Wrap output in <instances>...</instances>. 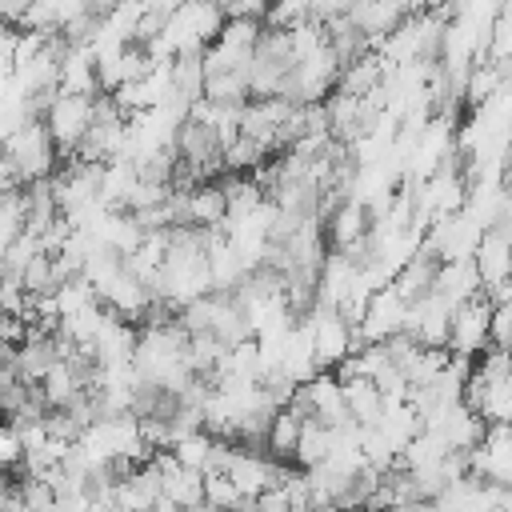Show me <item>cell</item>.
Listing matches in <instances>:
<instances>
[{
	"instance_id": "obj_18",
	"label": "cell",
	"mask_w": 512,
	"mask_h": 512,
	"mask_svg": "<svg viewBox=\"0 0 512 512\" xmlns=\"http://www.w3.org/2000/svg\"><path fill=\"white\" fill-rule=\"evenodd\" d=\"M24 8H28V0H0V16H4V20H12V24H20Z\"/></svg>"
},
{
	"instance_id": "obj_2",
	"label": "cell",
	"mask_w": 512,
	"mask_h": 512,
	"mask_svg": "<svg viewBox=\"0 0 512 512\" xmlns=\"http://www.w3.org/2000/svg\"><path fill=\"white\" fill-rule=\"evenodd\" d=\"M92 100H96V96L60 92V88H56V96L48 100V108H44L40 120H44V128H48V136H52L60 160L80 148V140H84V132H88V120H92Z\"/></svg>"
},
{
	"instance_id": "obj_20",
	"label": "cell",
	"mask_w": 512,
	"mask_h": 512,
	"mask_svg": "<svg viewBox=\"0 0 512 512\" xmlns=\"http://www.w3.org/2000/svg\"><path fill=\"white\" fill-rule=\"evenodd\" d=\"M140 4H144L148 12H160V16H168V12H172L176 4H184V0H140Z\"/></svg>"
},
{
	"instance_id": "obj_21",
	"label": "cell",
	"mask_w": 512,
	"mask_h": 512,
	"mask_svg": "<svg viewBox=\"0 0 512 512\" xmlns=\"http://www.w3.org/2000/svg\"><path fill=\"white\" fill-rule=\"evenodd\" d=\"M120 0H88V12H96V16H104L108 8H116Z\"/></svg>"
},
{
	"instance_id": "obj_5",
	"label": "cell",
	"mask_w": 512,
	"mask_h": 512,
	"mask_svg": "<svg viewBox=\"0 0 512 512\" xmlns=\"http://www.w3.org/2000/svg\"><path fill=\"white\" fill-rule=\"evenodd\" d=\"M468 472L488 480V484L512 488V436H508V424H484L480 440L468 448Z\"/></svg>"
},
{
	"instance_id": "obj_9",
	"label": "cell",
	"mask_w": 512,
	"mask_h": 512,
	"mask_svg": "<svg viewBox=\"0 0 512 512\" xmlns=\"http://www.w3.org/2000/svg\"><path fill=\"white\" fill-rule=\"evenodd\" d=\"M300 424H304V412L292 408L288 400L272 412L268 420V432H264V448L276 464H292V452H296V436H300Z\"/></svg>"
},
{
	"instance_id": "obj_10",
	"label": "cell",
	"mask_w": 512,
	"mask_h": 512,
	"mask_svg": "<svg viewBox=\"0 0 512 512\" xmlns=\"http://www.w3.org/2000/svg\"><path fill=\"white\" fill-rule=\"evenodd\" d=\"M340 396H344V408L352 416V424H376L380 408H384V396L380 388L368 380V376H348L340 380Z\"/></svg>"
},
{
	"instance_id": "obj_1",
	"label": "cell",
	"mask_w": 512,
	"mask_h": 512,
	"mask_svg": "<svg viewBox=\"0 0 512 512\" xmlns=\"http://www.w3.org/2000/svg\"><path fill=\"white\" fill-rule=\"evenodd\" d=\"M0 156L12 164V172L28 184V180H40V176H52L56 172V144H52V136H48V128H44V120L40 116H28V120H20L12 132H8V140L0 144Z\"/></svg>"
},
{
	"instance_id": "obj_12",
	"label": "cell",
	"mask_w": 512,
	"mask_h": 512,
	"mask_svg": "<svg viewBox=\"0 0 512 512\" xmlns=\"http://www.w3.org/2000/svg\"><path fill=\"white\" fill-rule=\"evenodd\" d=\"M332 436H336V428H324L320 420L304 416V424H300V436H296V452H292V464H300V468H312V464H320V460L328 456V448H332Z\"/></svg>"
},
{
	"instance_id": "obj_19",
	"label": "cell",
	"mask_w": 512,
	"mask_h": 512,
	"mask_svg": "<svg viewBox=\"0 0 512 512\" xmlns=\"http://www.w3.org/2000/svg\"><path fill=\"white\" fill-rule=\"evenodd\" d=\"M12 44H16V24L0 16V52H12Z\"/></svg>"
},
{
	"instance_id": "obj_15",
	"label": "cell",
	"mask_w": 512,
	"mask_h": 512,
	"mask_svg": "<svg viewBox=\"0 0 512 512\" xmlns=\"http://www.w3.org/2000/svg\"><path fill=\"white\" fill-rule=\"evenodd\" d=\"M204 504H216V508H252V500H244L224 472H204Z\"/></svg>"
},
{
	"instance_id": "obj_11",
	"label": "cell",
	"mask_w": 512,
	"mask_h": 512,
	"mask_svg": "<svg viewBox=\"0 0 512 512\" xmlns=\"http://www.w3.org/2000/svg\"><path fill=\"white\" fill-rule=\"evenodd\" d=\"M220 220H224V192H220V184H208V180L192 184L188 188V224L192 228H220Z\"/></svg>"
},
{
	"instance_id": "obj_8",
	"label": "cell",
	"mask_w": 512,
	"mask_h": 512,
	"mask_svg": "<svg viewBox=\"0 0 512 512\" xmlns=\"http://www.w3.org/2000/svg\"><path fill=\"white\" fill-rule=\"evenodd\" d=\"M408 12H412L408 0H360V4L348 8V16L364 28V36L372 40V48H376V40H380L384 32H392Z\"/></svg>"
},
{
	"instance_id": "obj_17",
	"label": "cell",
	"mask_w": 512,
	"mask_h": 512,
	"mask_svg": "<svg viewBox=\"0 0 512 512\" xmlns=\"http://www.w3.org/2000/svg\"><path fill=\"white\" fill-rule=\"evenodd\" d=\"M268 0H232V12L228 16H264Z\"/></svg>"
},
{
	"instance_id": "obj_7",
	"label": "cell",
	"mask_w": 512,
	"mask_h": 512,
	"mask_svg": "<svg viewBox=\"0 0 512 512\" xmlns=\"http://www.w3.org/2000/svg\"><path fill=\"white\" fill-rule=\"evenodd\" d=\"M56 88H60V92H80V96H100L96 64H92V48H88V44H64Z\"/></svg>"
},
{
	"instance_id": "obj_13",
	"label": "cell",
	"mask_w": 512,
	"mask_h": 512,
	"mask_svg": "<svg viewBox=\"0 0 512 512\" xmlns=\"http://www.w3.org/2000/svg\"><path fill=\"white\" fill-rule=\"evenodd\" d=\"M16 276H20V288H24L28 296H40V292H56V284H60V280H56V268H52V256H48V252H32Z\"/></svg>"
},
{
	"instance_id": "obj_6",
	"label": "cell",
	"mask_w": 512,
	"mask_h": 512,
	"mask_svg": "<svg viewBox=\"0 0 512 512\" xmlns=\"http://www.w3.org/2000/svg\"><path fill=\"white\" fill-rule=\"evenodd\" d=\"M404 312H408V304L396 296V288H392V284H380V288L368 292L364 312H360V320H356V332H360L364 340H388L392 332L404 328Z\"/></svg>"
},
{
	"instance_id": "obj_3",
	"label": "cell",
	"mask_w": 512,
	"mask_h": 512,
	"mask_svg": "<svg viewBox=\"0 0 512 512\" xmlns=\"http://www.w3.org/2000/svg\"><path fill=\"white\" fill-rule=\"evenodd\" d=\"M172 152H176L180 164H188L196 172V180H212L216 172H224L220 168L224 144H220L216 128L204 124V120H196V116H188V112H184V120L172 132Z\"/></svg>"
},
{
	"instance_id": "obj_14",
	"label": "cell",
	"mask_w": 512,
	"mask_h": 512,
	"mask_svg": "<svg viewBox=\"0 0 512 512\" xmlns=\"http://www.w3.org/2000/svg\"><path fill=\"white\" fill-rule=\"evenodd\" d=\"M212 440H216V436H208L204 428H196V432H184V436H176V440L168 444V452H172L180 464H188V468H200V472H204V464H208V452H212Z\"/></svg>"
},
{
	"instance_id": "obj_16",
	"label": "cell",
	"mask_w": 512,
	"mask_h": 512,
	"mask_svg": "<svg viewBox=\"0 0 512 512\" xmlns=\"http://www.w3.org/2000/svg\"><path fill=\"white\" fill-rule=\"evenodd\" d=\"M488 344L492 348H508L512 344V304L508 300L492 304V312H488Z\"/></svg>"
},
{
	"instance_id": "obj_4",
	"label": "cell",
	"mask_w": 512,
	"mask_h": 512,
	"mask_svg": "<svg viewBox=\"0 0 512 512\" xmlns=\"http://www.w3.org/2000/svg\"><path fill=\"white\" fill-rule=\"evenodd\" d=\"M488 312H492V300L484 296V288H476L472 296H464L448 312V340H444V348L472 360L488 344Z\"/></svg>"
}]
</instances>
